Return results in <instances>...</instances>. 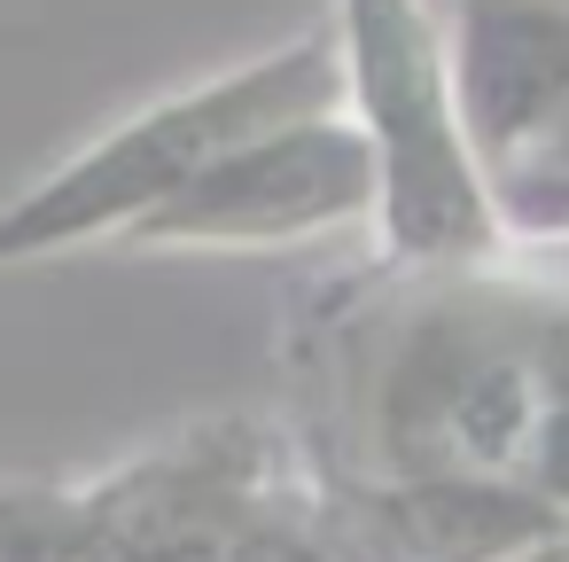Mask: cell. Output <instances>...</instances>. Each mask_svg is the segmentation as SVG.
I'll list each match as a JSON object with an SVG mask.
<instances>
[{
  "instance_id": "obj_4",
  "label": "cell",
  "mask_w": 569,
  "mask_h": 562,
  "mask_svg": "<svg viewBox=\"0 0 569 562\" xmlns=\"http://www.w3.org/2000/svg\"><path fill=\"white\" fill-rule=\"evenodd\" d=\"M452 110L483 157H522L569 110V0H460Z\"/></svg>"
},
{
  "instance_id": "obj_1",
  "label": "cell",
  "mask_w": 569,
  "mask_h": 562,
  "mask_svg": "<svg viewBox=\"0 0 569 562\" xmlns=\"http://www.w3.org/2000/svg\"><path fill=\"white\" fill-rule=\"evenodd\" d=\"M336 95H343V48L336 40H289L281 56H266L234 79H211L180 102H157L133 126L102 134L71 172H56L48 188H32L0 219V258L48 250V243L118 227V219H149L188 180H203L219 157H234V149H250L281 126L320 118Z\"/></svg>"
},
{
  "instance_id": "obj_3",
  "label": "cell",
  "mask_w": 569,
  "mask_h": 562,
  "mask_svg": "<svg viewBox=\"0 0 569 562\" xmlns=\"http://www.w3.org/2000/svg\"><path fill=\"white\" fill-rule=\"evenodd\" d=\"M375 141L351 126L305 118L281 126L234 157H219L203 180H188L164 211H149V235H188V243H273L305 227H336L359 204H375Z\"/></svg>"
},
{
  "instance_id": "obj_2",
  "label": "cell",
  "mask_w": 569,
  "mask_h": 562,
  "mask_svg": "<svg viewBox=\"0 0 569 562\" xmlns=\"http://www.w3.org/2000/svg\"><path fill=\"white\" fill-rule=\"evenodd\" d=\"M343 87L359 95L382 204L406 250H468L491 235L483 180L452 110V63L421 0H343Z\"/></svg>"
}]
</instances>
